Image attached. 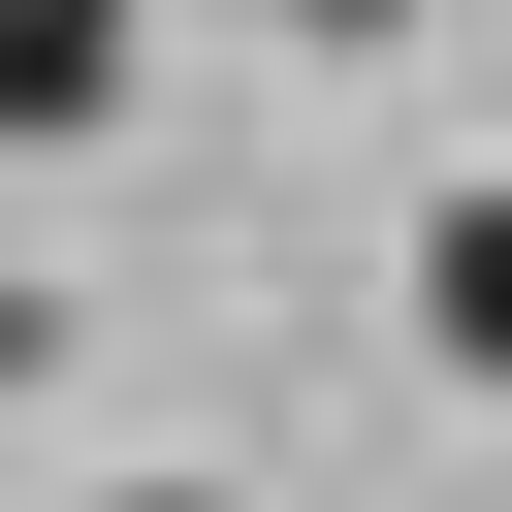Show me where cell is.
Returning a JSON list of instances; mask_svg holds the SVG:
<instances>
[{
    "mask_svg": "<svg viewBox=\"0 0 512 512\" xmlns=\"http://www.w3.org/2000/svg\"><path fill=\"white\" fill-rule=\"evenodd\" d=\"M416 352H448V384H512V160L416 224Z\"/></svg>",
    "mask_w": 512,
    "mask_h": 512,
    "instance_id": "6da1fadb",
    "label": "cell"
},
{
    "mask_svg": "<svg viewBox=\"0 0 512 512\" xmlns=\"http://www.w3.org/2000/svg\"><path fill=\"white\" fill-rule=\"evenodd\" d=\"M96 96H128V0H0V160H64Z\"/></svg>",
    "mask_w": 512,
    "mask_h": 512,
    "instance_id": "7a4b0ae2",
    "label": "cell"
},
{
    "mask_svg": "<svg viewBox=\"0 0 512 512\" xmlns=\"http://www.w3.org/2000/svg\"><path fill=\"white\" fill-rule=\"evenodd\" d=\"M288 32H416V0H288Z\"/></svg>",
    "mask_w": 512,
    "mask_h": 512,
    "instance_id": "3957f363",
    "label": "cell"
}]
</instances>
